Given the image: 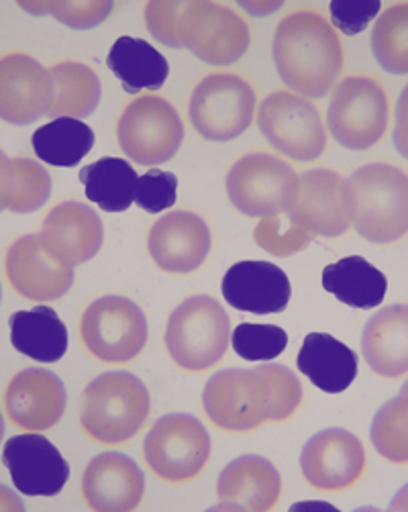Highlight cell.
Wrapping results in <instances>:
<instances>
[{"instance_id": "cell-13", "label": "cell", "mask_w": 408, "mask_h": 512, "mask_svg": "<svg viewBox=\"0 0 408 512\" xmlns=\"http://www.w3.org/2000/svg\"><path fill=\"white\" fill-rule=\"evenodd\" d=\"M300 470L311 488L337 494L353 488L368 470V455L362 441L349 431L327 429L302 447Z\"/></svg>"}, {"instance_id": "cell-15", "label": "cell", "mask_w": 408, "mask_h": 512, "mask_svg": "<svg viewBox=\"0 0 408 512\" xmlns=\"http://www.w3.org/2000/svg\"><path fill=\"white\" fill-rule=\"evenodd\" d=\"M3 264L13 292L29 302L58 300L74 284V268L54 258L39 235L19 237L5 251Z\"/></svg>"}, {"instance_id": "cell-45", "label": "cell", "mask_w": 408, "mask_h": 512, "mask_svg": "<svg viewBox=\"0 0 408 512\" xmlns=\"http://www.w3.org/2000/svg\"><path fill=\"white\" fill-rule=\"evenodd\" d=\"M239 7L253 17H268L282 9V3H239Z\"/></svg>"}, {"instance_id": "cell-41", "label": "cell", "mask_w": 408, "mask_h": 512, "mask_svg": "<svg viewBox=\"0 0 408 512\" xmlns=\"http://www.w3.org/2000/svg\"><path fill=\"white\" fill-rule=\"evenodd\" d=\"M45 15H51L66 27L84 31L107 21L115 9L113 0H70V3H43Z\"/></svg>"}, {"instance_id": "cell-42", "label": "cell", "mask_w": 408, "mask_h": 512, "mask_svg": "<svg viewBox=\"0 0 408 512\" xmlns=\"http://www.w3.org/2000/svg\"><path fill=\"white\" fill-rule=\"evenodd\" d=\"M380 0H333L329 5L331 27L343 35H360L380 15Z\"/></svg>"}, {"instance_id": "cell-7", "label": "cell", "mask_w": 408, "mask_h": 512, "mask_svg": "<svg viewBox=\"0 0 408 512\" xmlns=\"http://www.w3.org/2000/svg\"><path fill=\"white\" fill-rule=\"evenodd\" d=\"M211 457V437L192 415L176 413L156 421L145 435L143 459L149 472L168 484L196 480Z\"/></svg>"}, {"instance_id": "cell-37", "label": "cell", "mask_w": 408, "mask_h": 512, "mask_svg": "<svg viewBox=\"0 0 408 512\" xmlns=\"http://www.w3.org/2000/svg\"><path fill=\"white\" fill-rule=\"evenodd\" d=\"M192 5L194 0H151L143 11L147 31L160 43L182 49Z\"/></svg>"}, {"instance_id": "cell-27", "label": "cell", "mask_w": 408, "mask_h": 512, "mask_svg": "<svg viewBox=\"0 0 408 512\" xmlns=\"http://www.w3.org/2000/svg\"><path fill=\"white\" fill-rule=\"evenodd\" d=\"M9 327L13 347L39 364H56L68 351V329L51 306L19 311L11 315Z\"/></svg>"}, {"instance_id": "cell-43", "label": "cell", "mask_w": 408, "mask_h": 512, "mask_svg": "<svg viewBox=\"0 0 408 512\" xmlns=\"http://www.w3.org/2000/svg\"><path fill=\"white\" fill-rule=\"evenodd\" d=\"M13 186V162L0 151V213L7 211V202Z\"/></svg>"}, {"instance_id": "cell-30", "label": "cell", "mask_w": 408, "mask_h": 512, "mask_svg": "<svg viewBox=\"0 0 408 512\" xmlns=\"http://www.w3.org/2000/svg\"><path fill=\"white\" fill-rule=\"evenodd\" d=\"M323 288L353 309H376L388 292L386 276L362 255H349L323 270Z\"/></svg>"}, {"instance_id": "cell-9", "label": "cell", "mask_w": 408, "mask_h": 512, "mask_svg": "<svg viewBox=\"0 0 408 512\" xmlns=\"http://www.w3.org/2000/svg\"><path fill=\"white\" fill-rule=\"evenodd\" d=\"M255 107V90L243 76L211 74L192 90L190 123L207 141H233L249 129Z\"/></svg>"}, {"instance_id": "cell-25", "label": "cell", "mask_w": 408, "mask_h": 512, "mask_svg": "<svg viewBox=\"0 0 408 512\" xmlns=\"http://www.w3.org/2000/svg\"><path fill=\"white\" fill-rule=\"evenodd\" d=\"M362 349L374 374L404 380L408 374V309L392 304L374 315L362 337Z\"/></svg>"}, {"instance_id": "cell-40", "label": "cell", "mask_w": 408, "mask_h": 512, "mask_svg": "<svg viewBox=\"0 0 408 512\" xmlns=\"http://www.w3.org/2000/svg\"><path fill=\"white\" fill-rule=\"evenodd\" d=\"M178 196V178L172 172L153 168L147 174L139 176L135 190V204L145 213L158 215L176 204Z\"/></svg>"}, {"instance_id": "cell-20", "label": "cell", "mask_w": 408, "mask_h": 512, "mask_svg": "<svg viewBox=\"0 0 408 512\" xmlns=\"http://www.w3.org/2000/svg\"><path fill=\"white\" fill-rule=\"evenodd\" d=\"M51 100L49 72L27 54L0 56V121L31 125Z\"/></svg>"}, {"instance_id": "cell-46", "label": "cell", "mask_w": 408, "mask_h": 512, "mask_svg": "<svg viewBox=\"0 0 408 512\" xmlns=\"http://www.w3.org/2000/svg\"><path fill=\"white\" fill-rule=\"evenodd\" d=\"M5 437V421H3V413H0V441Z\"/></svg>"}, {"instance_id": "cell-17", "label": "cell", "mask_w": 408, "mask_h": 512, "mask_svg": "<svg viewBox=\"0 0 408 512\" xmlns=\"http://www.w3.org/2000/svg\"><path fill=\"white\" fill-rule=\"evenodd\" d=\"M68 394L64 382L47 370L19 372L7 386L3 408L9 423L21 431L43 433L54 429L66 413Z\"/></svg>"}, {"instance_id": "cell-1", "label": "cell", "mask_w": 408, "mask_h": 512, "mask_svg": "<svg viewBox=\"0 0 408 512\" xmlns=\"http://www.w3.org/2000/svg\"><path fill=\"white\" fill-rule=\"evenodd\" d=\"M272 56L282 82L302 98H323L341 78L345 49L317 9H298L274 33Z\"/></svg>"}, {"instance_id": "cell-21", "label": "cell", "mask_w": 408, "mask_h": 512, "mask_svg": "<svg viewBox=\"0 0 408 512\" xmlns=\"http://www.w3.org/2000/svg\"><path fill=\"white\" fill-rule=\"evenodd\" d=\"M39 237L54 258L76 268L98 253L105 229L88 204L68 200L47 213Z\"/></svg>"}, {"instance_id": "cell-14", "label": "cell", "mask_w": 408, "mask_h": 512, "mask_svg": "<svg viewBox=\"0 0 408 512\" xmlns=\"http://www.w3.org/2000/svg\"><path fill=\"white\" fill-rule=\"evenodd\" d=\"M249 41V27L235 9L211 0H194L184 49H190L198 60L231 66L245 56Z\"/></svg>"}, {"instance_id": "cell-22", "label": "cell", "mask_w": 408, "mask_h": 512, "mask_svg": "<svg viewBox=\"0 0 408 512\" xmlns=\"http://www.w3.org/2000/svg\"><path fill=\"white\" fill-rule=\"evenodd\" d=\"M221 288L233 309L253 315H278L286 311L292 296L286 272L276 264L260 260H245L231 266Z\"/></svg>"}, {"instance_id": "cell-33", "label": "cell", "mask_w": 408, "mask_h": 512, "mask_svg": "<svg viewBox=\"0 0 408 512\" xmlns=\"http://www.w3.org/2000/svg\"><path fill=\"white\" fill-rule=\"evenodd\" d=\"M372 51L378 64L390 74L408 72V5L388 7L372 31Z\"/></svg>"}, {"instance_id": "cell-19", "label": "cell", "mask_w": 408, "mask_h": 512, "mask_svg": "<svg viewBox=\"0 0 408 512\" xmlns=\"http://www.w3.org/2000/svg\"><path fill=\"white\" fill-rule=\"evenodd\" d=\"M80 492L92 512H131L145 496V476L131 457L100 453L86 466Z\"/></svg>"}, {"instance_id": "cell-32", "label": "cell", "mask_w": 408, "mask_h": 512, "mask_svg": "<svg viewBox=\"0 0 408 512\" xmlns=\"http://www.w3.org/2000/svg\"><path fill=\"white\" fill-rule=\"evenodd\" d=\"M94 139V131L86 123L60 117L39 127L31 137V145L41 162L56 168H74L92 151Z\"/></svg>"}, {"instance_id": "cell-36", "label": "cell", "mask_w": 408, "mask_h": 512, "mask_svg": "<svg viewBox=\"0 0 408 512\" xmlns=\"http://www.w3.org/2000/svg\"><path fill=\"white\" fill-rule=\"evenodd\" d=\"M11 162L13 186L7 211L15 215H29L39 211L51 194V178L47 170L29 158H15Z\"/></svg>"}, {"instance_id": "cell-5", "label": "cell", "mask_w": 408, "mask_h": 512, "mask_svg": "<svg viewBox=\"0 0 408 512\" xmlns=\"http://www.w3.org/2000/svg\"><path fill=\"white\" fill-rule=\"evenodd\" d=\"M327 123L335 141L351 151H368L382 141L390 123L386 88L372 76L345 78L331 98Z\"/></svg>"}, {"instance_id": "cell-29", "label": "cell", "mask_w": 408, "mask_h": 512, "mask_svg": "<svg viewBox=\"0 0 408 512\" xmlns=\"http://www.w3.org/2000/svg\"><path fill=\"white\" fill-rule=\"evenodd\" d=\"M109 70L119 78L127 94L141 90H160L170 74L168 60L145 39L119 37L107 58Z\"/></svg>"}, {"instance_id": "cell-26", "label": "cell", "mask_w": 408, "mask_h": 512, "mask_svg": "<svg viewBox=\"0 0 408 512\" xmlns=\"http://www.w3.org/2000/svg\"><path fill=\"white\" fill-rule=\"evenodd\" d=\"M296 366L319 390L339 394L357 378V353L329 333H309L298 351Z\"/></svg>"}, {"instance_id": "cell-18", "label": "cell", "mask_w": 408, "mask_h": 512, "mask_svg": "<svg viewBox=\"0 0 408 512\" xmlns=\"http://www.w3.org/2000/svg\"><path fill=\"white\" fill-rule=\"evenodd\" d=\"M3 464L25 496H58L70 478L64 455L41 433L11 437L3 447Z\"/></svg>"}, {"instance_id": "cell-4", "label": "cell", "mask_w": 408, "mask_h": 512, "mask_svg": "<svg viewBox=\"0 0 408 512\" xmlns=\"http://www.w3.org/2000/svg\"><path fill=\"white\" fill-rule=\"evenodd\" d=\"M231 323L211 296H192L178 304L166 325L170 360L188 374L213 370L227 353Z\"/></svg>"}, {"instance_id": "cell-12", "label": "cell", "mask_w": 408, "mask_h": 512, "mask_svg": "<svg viewBox=\"0 0 408 512\" xmlns=\"http://www.w3.org/2000/svg\"><path fill=\"white\" fill-rule=\"evenodd\" d=\"M202 408L221 431H258L270 415L268 384L258 370H223L204 386Z\"/></svg>"}, {"instance_id": "cell-8", "label": "cell", "mask_w": 408, "mask_h": 512, "mask_svg": "<svg viewBox=\"0 0 408 512\" xmlns=\"http://www.w3.org/2000/svg\"><path fill=\"white\" fill-rule=\"evenodd\" d=\"M80 341L96 362L123 366L145 349L147 321L139 306L123 296L94 300L80 319Z\"/></svg>"}, {"instance_id": "cell-35", "label": "cell", "mask_w": 408, "mask_h": 512, "mask_svg": "<svg viewBox=\"0 0 408 512\" xmlns=\"http://www.w3.org/2000/svg\"><path fill=\"white\" fill-rule=\"evenodd\" d=\"M408 400L406 388L384 404L372 423V443L376 451L394 466L408 462Z\"/></svg>"}, {"instance_id": "cell-44", "label": "cell", "mask_w": 408, "mask_h": 512, "mask_svg": "<svg viewBox=\"0 0 408 512\" xmlns=\"http://www.w3.org/2000/svg\"><path fill=\"white\" fill-rule=\"evenodd\" d=\"M23 512L25 510V504L21 502V498L11 492L9 488L0 486V512Z\"/></svg>"}, {"instance_id": "cell-2", "label": "cell", "mask_w": 408, "mask_h": 512, "mask_svg": "<svg viewBox=\"0 0 408 512\" xmlns=\"http://www.w3.org/2000/svg\"><path fill=\"white\" fill-rule=\"evenodd\" d=\"M349 227L366 241L388 245L406 237L408 180L390 164H370L345 180Z\"/></svg>"}, {"instance_id": "cell-3", "label": "cell", "mask_w": 408, "mask_h": 512, "mask_svg": "<svg viewBox=\"0 0 408 512\" xmlns=\"http://www.w3.org/2000/svg\"><path fill=\"white\" fill-rule=\"evenodd\" d=\"M149 417V392L127 372H109L92 380L82 394L80 427L105 447H119L137 437Z\"/></svg>"}, {"instance_id": "cell-39", "label": "cell", "mask_w": 408, "mask_h": 512, "mask_svg": "<svg viewBox=\"0 0 408 512\" xmlns=\"http://www.w3.org/2000/svg\"><path fill=\"white\" fill-rule=\"evenodd\" d=\"M258 372L264 376L270 392V415L268 423H286L290 421L304 400V390L298 378L280 364L260 366Z\"/></svg>"}, {"instance_id": "cell-24", "label": "cell", "mask_w": 408, "mask_h": 512, "mask_svg": "<svg viewBox=\"0 0 408 512\" xmlns=\"http://www.w3.org/2000/svg\"><path fill=\"white\" fill-rule=\"evenodd\" d=\"M290 211L309 221L321 237H343L349 231L345 178L333 170L304 172L298 176Z\"/></svg>"}, {"instance_id": "cell-28", "label": "cell", "mask_w": 408, "mask_h": 512, "mask_svg": "<svg viewBox=\"0 0 408 512\" xmlns=\"http://www.w3.org/2000/svg\"><path fill=\"white\" fill-rule=\"evenodd\" d=\"M51 100L45 117L49 119H86L100 102V80L94 70L82 62H60L49 70Z\"/></svg>"}, {"instance_id": "cell-23", "label": "cell", "mask_w": 408, "mask_h": 512, "mask_svg": "<svg viewBox=\"0 0 408 512\" xmlns=\"http://www.w3.org/2000/svg\"><path fill=\"white\" fill-rule=\"evenodd\" d=\"M282 478L274 464L260 455H243L231 462L219 476V510L268 512L278 506Z\"/></svg>"}, {"instance_id": "cell-6", "label": "cell", "mask_w": 408, "mask_h": 512, "mask_svg": "<svg viewBox=\"0 0 408 512\" xmlns=\"http://www.w3.org/2000/svg\"><path fill=\"white\" fill-rule=\"evenodd\" d=\"M184 139L178 111L158 94L133 98L117 121V143L125 156L139 166L170 162Z\"/></svg>"}, {"instance_id": "cell-31", "label": "cell", "mask_w": 408, "mask_h": 512, "mask_svg": "<svg viewBox=\"0 0 408 512\" xmlns=\"http://www.w3.org/2000/svg\"><path fill=\"white\" fill-rule=\"evenodd\" d=\"M137 172L121 158H100L80 170L86 198L105 213H123L135 202Z\"/></svg>"}, {"instance_id": "cell-16", "label": "cell", "mask_w": 408, "mask_h": 512, "mask_svg": "<svg viewBox=\"0 0 408 512\" xmlns=\"http://www.w3.org/2000/svg\"><path fill=\"white\" fill-rule=\"evenodd\" d=\"M147 251L151 262L162 272L192 274L209 258L211 229L194 213H168L151 225Z\"/></svg>"}, {"instance_id": "cell-38", "label": "cell", "mask_w": 408, "mask_h": 512, "mask_svg": "<svg viewBox=\"0 0 408 512\" xmlns=\"http://www.w3.org/2000/svg\"><path fill=\"white\" fill-rule=\"evenodd\" d=\"M229 341L245 362H272L288 347V335L278 325L241 323L235 327Z\"/></svg>"}, {"instance_id": "cell-11", "label": "cell", "mask_w": 408, "mask_h": 512, "mask_svg": "<svg viewBox=\"0 0 408 512\" xmlns=\"http://www.w3.org/2000/svg\"><path fill=\"white\" fill-rule=\"evenodd\" d=\"M258 125L266 141L294 162H315L327 147V133L319 109L294 92H274L264 98Z\"/></svg>"}, {"instance_id": "cell-10", "label": "cell", "mask_w": 408, "mask_h": 512, "mask_svg": "<svg viewBox=\"0 0 408 512\" xmlns=\"http://www.w3.org/2000/svg\"><path fill=\"white\" fill-rule=\"evenodd\" d=\"M296 172L270 153H249L227 174V196L233 207L251 219L282 215L292 209Z\"/></svg>"}, {"instance_id": "cell-34", "label": "cell", "mask_w": 408, "mask_h": 512, "mask_svg": "<svg viewBox=\"0 0 408 512\" xmlns=\"http://www.w3.org/2000/svg\"><path fill=\"white\" fill-rule=\"evenodd\" d=\"M317 237L313 225L292 211L262 217L253 231L255 243L274 258H290L294 253L304 251Z\"/></svg>"}]
</instances>
